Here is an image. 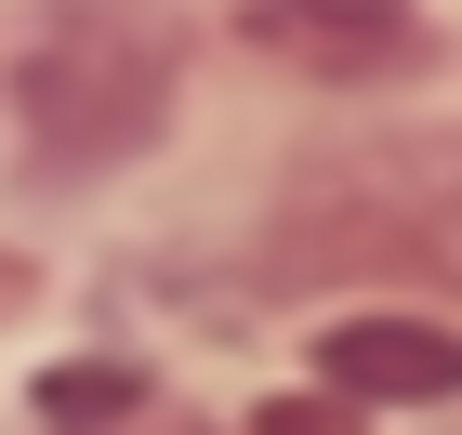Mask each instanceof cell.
I'll return each mask as SVG.
<instances>
[{
	"instance_id": "3957f363",
	"label": "cell",
	"mask_w": 462,
	"mask_h": 435,
	"mask_svg": "<svg viewBox=\"0 0 462 435\" xmlns=\"http://www.w3.org/2000/svg\"><path fill=\"white\" fill-rule=\"evenodd\" d=\"M318 383L344 409H449L462 396V330L449 317H330Z\"/></svg>"
},
{
	"instance_id": "7a4b0ae2",
	"label": "cell",
	"mask_w": 462,
	"mask_h": 435,
	"mask_svg": "<svg viewBox=\"0 0 462 435\" xmlns=\"http://www.w3.org/2000/svg\"><path fill=\"white\" fill-rule=\"evenodd\" d=\"M238 40L304 79H396L436 53V27L410 0H238Z\"/></svg>"
},
{
	"instance_id": "6da1fadb",
	"label": "cell",
	"mask_w": 462,
	"mask_h": 435,
	"mask_svg": "<svg viewBox=\"0 0 462 435\" xmlns=\"http://www.w3.org/2000/svg\"><path fill=\"white\" fill-rule=\"evenodd\" d=\"M172 67H185V27L145 14V0H79L40 27V53L14 67V106H27V145L67 159V172H106L133 159L159 119H172Z\"/></svg>"
},
{
	"instance_id": "277c9868",
	"label": "cell",
	"mask_w": 462,
	"mask_h": 435,
	"mask_svg": "<svg viewBox=\"0 0 462 435\" xmlns=\"http://www.w3.org/2000/svg\"><path fill=\"white\" fill-rule=\"evenodd\" d=\"M133 396H145V383H133L119 357H67L53 383H40V409H53V422H133Z\"/></svg>"
},
{
	"instance_id": "5b68a950",
	"label": "cell",
	"mask_w": 462,
	"mask_h": 435,
	"mask_svg": "<svg viewBox=\"0 0 462 435\" xmlns=\"http://www.w3.org/2000/svg\"><path fill=\"white\" fill-rule=\"evenodd\" d=\"M27 290H40V277H27V264H14V251H0V317H14V304H27Z\"/></svg>"
}]
</instances>
